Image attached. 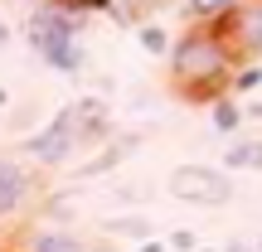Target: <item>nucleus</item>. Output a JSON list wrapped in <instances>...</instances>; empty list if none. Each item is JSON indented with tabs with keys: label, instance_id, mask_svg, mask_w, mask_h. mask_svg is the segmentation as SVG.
I'll return each instance as SVG.
<instances>
[{
	"label": "nucleus",
	"instance_id": "nucleus-21",
	"mask_svg": "<svg viewBox=\"0 0 262 252\" xmlns=\"http://www.w3.org/2000/svg\"><path fill=\"white\" fill-rule=\"evenodd\" d=\"M224 252H262L257 243H224Z\"/></svg>",
	"mask_w": 262,
	"mask_h": 252
},
{
	"label": "nucleus",
	"instance_id": "nucleus-4",
	"mask_svg": "<svg viewBox=\"0 0 262 252\" xmlns=\"http://www.w3.org/2000/svg\"><path fill=\"white\" fill-rule=\"evenodd\" d=\"M165 189L180 199V204H194V209H224L233 204V179L214 165H175L165 179Z\"/></svg>",
	"mask_w": 262,
	"mask_h": 252
},
{
	"label": "nucleus",
	"instance_id": "nucleus-9",
	"mask_svg": "<svg viewBox=\"0 0 262 252\" xmlns=\"http://www.w3.org/2000/svg\"><path fill=\"white\" fill-rule=\"evenodd\" d=\"M243 117H248V107H243L238 93H224V97L209 102V122H214L219 136H238V131H243Z\"/></svg>",
	"mask_w": 262,
	"mask_h": 252
},
{
	"label": "nucleus",
	"instance_id": "nucleus-8",
	"mask_svg": "<svg viewBox=\"0 0 262 252\" xmlns=\"http://www.w3.org/2000/svg\"><path fill=\"white\" fill-rule=\"evenodd\" d=\"M136 146H141V136H117V141H107V146L97 150L88 165H78V170H73V179H97V175H112V170L122 165V160H126Z\"/></svg>",
	"mask_w": 262,
	"mask_h": 252
},
{
	"label": "nucleus",
	"instance_id": "nucleus-16",
	"mask_svg": "<svg viewBox=\"0 0 262 252\" xmlns=\"http://www.w3.org/2000/svg\"><path fill=\"white\" fill-rule=\"evenodd\" d=\"M5 131H10V141H25V122L29 126H34V102H29V107H19V102H10V117H5Z\"/></svg>",
	"mask_w": 262,
	"mask_h": 252
},
{
	"label": "nucleus",
	"instance_id": "nucleus-14",
	"mask_svg": "<svg viewBox=\"0 0 262 252\" xmlns=\"http://www.w3.org/2000/svg\"><path fill=\"white\" fill-rule=\"evenodd\" d=\"M228 93H238V97H248V93H262V63H257V58H248V63L233 73V87H228Z\"/></svg>",
	"mask_w": 262,
	"mask_h": 252
},
{
	"label": "nucleus",
	"instance_id": "nucleus-20",
	"mask_svg": "<svg viewBox=\"0 0 262 252\" xmlns=\"http://www.w3.org/2000/svg\"><path fill=\"white\" fill-rule=\"evenodd\" d=\"M136 252H170V243H150V238H141V247Z\"/></svg>",
	"mask_w": 262,
	"mask_h": 252
},
{
	"label": "nucleus",
	"instance_id": "nucleus-3",
	"mask_svg": "<svg viewBox=\"0 0 262 252\" xmlns=\"http://www.w3.org/2000/svg\"><path fill=\"white\" fill-rule=\"evenodd\" d=\"M78 102H68V107H58L54 117H49L39 131H29L25 136V155L34 160V165H44V170H58V165H68L73 160V150H83V136H78Z\"/></svg>",
	"mask_w": 262,
	"mask_h": 252
},
{
	"label": "nucleus",
	"instance_id": "nucleus-7",
	"mask_svg": "<svg viewBox=\"0 0 262 252\" xmlns=\"http://www.w3.org/2000/svg\"><path fill=\"white\" fill-rule=\"evenodd\" d=\"M19 252H93V247H88L68 223H49V218H39V223L25 228Z\"/></svg>",
	"mask_w": 262,
	"mask_h": 252
},
{
	"label": "nucleus",
	"instance_id": "nucleus-22",
	"mask_svg": "<svg viewBox=\"0 0 262 252\" xmlns=\"http://www.w3.org/2000/svg\"><path fill=\"white\" fill-rule=\"evenodd\" d=\"M248 117H262V102H253V107H248Z\"/></svg>",
	"mask_w": 262,
	"mask_h": 252
},
{
	"label": "nucleus",
	"instance_id": "nucleus-23",
	"mask_svg": "<svg viewBox=\"0 0 262 252\" xmlns=\"http://www.w3.org/2000/svg\"><path fill=\"white\" fill-rule=\"evenodd\" d=\"M257 247H262V238H257Z\"/></svg>",
	"mask_w": 262,
	"mask_h": 252
},
{
	"label": "nucleus",
	"instance_id": "nucleus-5",
	"mask_svg": "<svg viewBox=\"0 0 262 252\" xmlns=\"http://www.w3.org/2000/svg\"><path fill=\"white\" fill-rule=\"evenodd\" d=\"M219 29L228 34L238 58H262V0H243Z\"/></svg>",
	"mask_w": 262,
	"mask_h": 252
},
{
	"label": "nucleus",
	"instance_id": "nucleus-2",
	"mask_svg": "<svg viewBox=\"0 0 262 252\" xmlns=\"http://www.w3.org/2000/svg\"><path fill=\"white\" fill-rule=\"evenodd\" d=\"M83 25H88V15L73 10L68 0H39V5L25 15L19 34H25L29 54L44 58V54H54L58 44H68V39H83Z\"/></svg>",
	"mask_w": 262,
	"mask_h": 252
},
{
	"label": "nucleus",
	"instance_id": "nucleus-19",
	"mask_svg": "<svg viewBox=\"0 0 262 252\" xmlns=\"http://www.w3.org/2000/svg\"><path fill=\"white\" fill-rule=\"evenodd\" d=\"M73 10H83V15H93V10H107V15H117V0H68Z\"/></svg>",
	"mask_w": 262,
	"mask_h": 252
},
{
	"label": "nucleus",
	"instance_id": "nucleus-17",
	"mask_svg": "<svg viewBox=\"0 0 262 252\" xmlns=\"http://www.w3.org/2000/svg\"><path fill=\"white\" fill-rule=\"evenodd\" d=\"M44 218H49V223H73V204H68V199H49Z\"/></svg>",
	"mask_w": 262,
	"mask_h": 252
},
{
	"label": "nucleus",
	"instance_id": "nucleus-6",
	"mask_svg": "<svg viewBox=\"0 0 262 252\" xmlns=\"http://www.w3.org/2000/svg\"><path fill=\"white\" fill-rule=\"evenodd\" d=\"M34 194H39V179L19 165V155H5V160H0V214L15 223Z\"/></svg>",
	"mask_w": 262,
	"mask_h": 252
},
{
	"label": "nucleus",
	"instance_id": "nucleus-13",
	"mask_svg": "<svg viewBox=\"0 0 262 252\" xmlns=\"http://www.w3.org/2000/svg\"><path fill=\"white\" fill-rule=\"evenodd\" d=\"M136 39H141V49L156 54V58H165L170 49H175V39H170V29L160 25V19H141V25H136Z\"/></svg>",
	"mask_w": 262,
	"mask_h": 252
},
{
	"label": "nucleus",
	"instance_id": "nucleus-18",
	"mask_svg": "<svg viewBox=\"0 0 262 252\" xmlns=\"http://www.w3.org/2000/svg\"><path fill=\"white\" fill-rule=\"evenodd\" d=\"M165 243H170V252H194V243H199V238L189 233V228H175V233H170Z\"/></svg>",
	"mask_w": 262,
	"mask_h": 252
},
{
	"label": "nucleus",
	"instance_id": "nucleus-12",
	"mask_svg": "<svg viewBox=\"0 0 262 252\" xmlns=\"http://www.w3.org/2000/svg\"><path fill=\"white\" fill-rule=\"evenodd\" d=\"M224 170H262V141H228L224 150Z\"/></svg>",
	"mask_w": 262,
	"mask_h": 252
},
{
	"label": "nucleus",
	"instance_id": "nucleus-15",
	"mask_svg": "<svg viewBox=\"0 0 262 252\" xmlns=\"http://www.w3.org/2000/svg\"><path fill=\"white\" fill-rule=\"evenodd\" d=\"M107 233L112 238H150V218L131 214V218H107Z\"/></svg>",
	"mask_w": 262,
	"mask_h": 252
},
{
	"label": "nucleus",
	"instance_id": "nucleus-10",
	"mask_svg": "<svg viewBox=\"0 0 262 252\" xmlns=\"http://www.w3.org/2000/svg\"><path fill=\"white\" fill-rule=\"evenodd\" d=\"M78 136H83V146H97V141H112V122H107V107L97 102V97H88V102H78Z\"/></svg>",
	"mask_w": 262,
	"mask_h": 252
},
{
	"label": "nucleus",
	"instance_id": "nucleus-1",
	"mask_svg": "<svg viewBox=\"0 0 262 252\" xmlns=\"http://www.w3.org/2000/svg\"><path fill=\"white\" fill-rule=\"evenodd\" d=\"M165 68H170V83H175V93L185 102H214V97H224L233 87L238 54L219 25H194L189 19V29L165 54Z\"/></svg>",
	"mask_w": 262,
	"mask_h": 252
},
{
	"label": "nucleus",
	"instance_id": "nucleus-11",
	"mask_svg": "<svg viewBox=\"0 0 262 252\" xmlns=\"http://www.w3.org/2000/svg\"><path fill=\"white\" fill-rule=\"evenodd\" d=\"M238 5H243V0H185V15L194 19V25H224Z\"/></svg>",
	"mask_w": 262,
	"mask_h": 252
}]
</instances>
